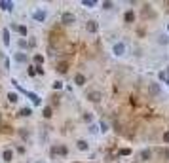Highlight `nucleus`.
Instances as JSON below:
<instances>
[{"instance_id": "16", "label": "nucleus", "mask_w": 169, "mask_h": 163, "mask_svg": "<svg viewBox=\"0 0 169 163\" xmlns=\"http://www.w3.org/2000/svg\"><path fill=\"white\" fill-rule=\"evenodd\" d=\"M150 158H152V152H150L148 148H144V150L141 152V161H148Z\"/></svg>"}, {"instance_id": "33", "label": "nucleus", "mask_w": 169, "mask_h": 163, "mask_svg": "<svg viewBox=\"0 0 169 163\" xmlns=\"http://www.w3.org/2000/svg\"><path fill=\"white\" fill-rule=\"evenodd\" d=\"M165 78H167V72H164V70H162V72H160V80L165 82Z\"/></svg>"}, {"instance_id": "21", "label": "nucleus", "mask_w": 169, "mask_h": 163, "mask_svg": "<svg viewBox=\"0 0 169 163\" xmlns=\"http://www.w3.org/2000/svg\"><path fill=\"white\" fill-rule=\"evenodd\" d=\"M87 131L91 133V135H97V133H99V131H101V129H99V125H95V123H91V125L87 127Z\"/></svg>"}, {"instance_id": "36", "label": "nucleus", "mask_w": 169, "mask_h": 163, "mask_svg": "<svg viewBox=\"0 0 169 163\" xmlns=\"http://www.w3.org/2000/svg\"><path fill=\"white\" fill-rule=\"evenodd\" d=\"M165 84H167V86H169V74H167V78H165Z\"/></svg>"}, {"instance_id": "32", "label": "nucleus", "mask_w": 169, "mask_h": 163, "mask_svg": "<svg viewBox=\"0 0 169 163\" xmlns=\"http://www.w3.org/2000/svg\"><path fill=\"white\" fill-rule=\"evenodd\" d=\"M164 142H165V144H169V131L164 133Z\"/></svg>"}, {"instance_id": "14", "label": "nucleus", "mask_w": 169, "mask_h": 163, "mask_svg": "<svg viewBox=\"0 0 169 163\" xmlns=\"http://www.w3.org/2000/svg\"><path fill=\"white\" fill-rule=\"evenodd\" d=\"M123 19H125V23H133L135 21V12H133V10H127L125 15H123Z\"/></svg>"}, {"instance_id": "2", "label": "nucleus", "mask_w": 169, "mask_h": 163, "mask_svg": "<svg viewBox=\"0 0 169 163\" xmlns=\"http://www.w3.org/2000/svg\"><path fill=\"white\" fill-rule=\"evenodd\" d=\"M61 23H63V25H74V23H76V15H74L72 12H65V14L61 15Z\"/></svg>"}, {"instance_id": "38", "label": "nucleus", "mask_w": 169, "mask_h": 163, "mask_svg": "<svg viewBox=\"0 0 169 163\" xmlns=\"http://www.w3.org/2000/svg\"><path fill=\"white\" fill-rule=\"evenodd\" d=\"M167 31H169V25H167Z\"/></svg>"}, {"instance_id": "24", "label": "nucleus", "mask_w": 169, "mask_h": 163, "mask_svg": "<svg viewBox=\"0 0 169 163\" xmlns=\"http://www.w3.org/2000/svg\"><path fill=\"white\" fill-rule=\"evenodd\" d=\"M99 129H101V133H106V131L110 129V125H108L106 122H101V123H99Z\"/></svg>"}, {"instance_id": "18", "label": "nucleus", "mask_w": 169, "mask_h": 163, "mask_svg": "<svg viewBox=\"0 0 169 163\" xmlns=\"http://www.w3.org/2000/svg\"><path fill=\"white\" fill-rule=\"evenodd\" d=\"M31 114H32V108H27V106H25V108H21V110H19V116H23V118H29Z\"/></svg>"}, {"instance_id": "5", "label": "nucleus", "mask_w": 169, "mask_h": 163, "mask_svg": "<svg viewBox=\"0 0 169 163\" xmlns=\"http://www.w3.org/2000/svg\"><path fill=\"white\" fill-rule=\"evenodd\" d=\"M14 61L15 63H27L29 61V57H27V53H25V51H17V53H14Z\"/></svg>"}, {"instance_id": "27", "label": "nucleus", "mask_w": 169, "mask_h": 163, "mask_svg": "<svg viewBox=\"0 0 169 163\" xmlns=\"http://www.w3.org/2000/svg\"><path fill=\"white\" fill-rule=\"evenodd\" d=\"M17 44H19V48H21V50H25V48H27V40H25V38H19V42H17Z\"/></svg>"}, {"instance_id": "34", "label": "nucleus", "mask_w": 169, "mask_h": 163, "mask_svg": "<svg viewBox=\"0 0 169 163\" xmlns=\"http://www.w3.org/2000/svg\"><path fill=\"white\" fill-rule=\"evenodd\" d=\"M34 70H36V74H44V68L42 67H34Z\"/></svg>"}, {"instance_id": "8", "label": "nucleus", "mask_w": 169, "mask_h": 163, "mask_svg": "<svg viewBox=\"0 0 169 163\" xmlns=\"http://www.w3.org/2000/svg\"><path fill=\"white\" fill-rule=\"evenodd\" d=\"M87 99L91 101V103H99V101L103 99V95H101V91H89V93H87Z\"/></svg>"}, {"instance_id": "4", "label": "nucleus", "mask_w": 169, "mask_h": 163, "mask_svg": "<svg viewBox=\"0 0 169 163\" xmlns=\"http://www.w3.org/2000/svg\"><path fill=\"white\" fill-rule=\"evenodd\" d=\"M148 91H150L152 97H160L162 95V87H160V84H158V82H152L150 86H148Z\"/></svg>"}, {"instance_id": "30", "label": "nucleus", "mask_w": 169, "mask_h": 163, "mask_svg": "<svg viewBox=\"0 0 169 163\" xmlns=\"http://www.w3.org/2000/svg\"><path fill=\"white\" fill-rule=\"evenodd\" d=\"M131 154V150L129 148H123V150H120V156H129Z\"/></svg>"}, {"instance_id": "25", "label": "nucleus", "mask_w": 169, "mask_h": 163, "mask_svg": "<svg viewBox=\"0 0 169 163\" xmlns=\"http://www.w3.org/2000/svg\"><path fill=\"white\" fill-rule=\"evenodd\" d=\"M17 32H19V34H21V36H27V27H25V25H19V29H17Z\"/></svg>"}, {"instance_id": "26", "label": "nucleus", "mask_w": 169, "mask_h": 163, "mask_svg": "<svg viewBox=\"0 0 169 163\" xmlns=\"http://www.w3.org/2000/svg\"><path fill=\"white\" fill-rule=\"evenodd\" d=\"M51 87H53L55 91H57V89H63V82H61V80H55V82H53V86H51Z\"/></svg>"}, {"instance_id": "17", "label": "nucleus", "mask_w": 169, "mask_h": 163, "mask_svg": "<svg viewBox=\"0 0 169 163\" xmlns=\"http://www.w3.org/2000/svg\"><path fill=\"white\" fill-rule=\"evenodd\" d=\"M42 116H44V118H51V116H53V110H51V106H44V110H42Z\"/></svg>"}, {"instance_id": "15", "label": "nucleus", "mask_w": 169, "mask_h": 163, "mask_svg": "<svg viewBox=\"0 0 169 163\" xmlns=\"http://www.w3.org/2000/svg\"><path fill=\"white\" fill-rule=\"evenodd\" d=\"M27 97H29V99L32 101V104H36V106H38V104L42 103V101H40V97H38L36 93H31V91H27Z\"/></svg>"}, {"instance_id": "11", "label": "nucleus", "mask_w": 169, "mask_h": 163, "mask_svg": "<svg viewBox=\"0 0 169 163\" xmlns=\"http://www.w3.org/2000/svg\"><path fill=\"white\" fill-rule=\"evenodd\" d=\"M74 84H76V86H80V87L86 86V76H84L82 72H78L76 76H74Z\"/></svg>"}, {"instance_id": "23", "label": "nucleus", "mask_w": 169, "mask_h": 163, "mask_svg": "<svg viewBox=\"0 0 169 163\" xmlns=\"http://www.w3.org/2000/svg\"><path fill=\"white\" fill-rule=\"evenodd\" d=\"M34 63H36V67H42V63H44V57H42L40 53L34 55Z\"/></svg>"}, {"instance_id": "37", "label": "nucleus", "mask_w": 169, "mask_h": 163, "mask_svg": "<svg viewBox=\"0 0 169 163\" xmlns=\"http://www.w3.org/2000/svg\"><path fill=\"white\" fill-rule=\"evenodd\" d=\"M36 163H46V161H36Z\"/></svg>"}, {"instance_id": "31", "label": "nucleus", "mask_w": 169, "mask_h": 163, "mask_svg": "<svg viewBox=\"0 0 169 163\" xmlns=\"http://www.w3.org/2000/svg\"><path fill=\"white\" fill-rule=\"evenodd\" d=\"M84 120H86V122H89V125H91V120H93V116H91V114H84Z\"/></svg>"}, {"instance_id": "6", "label": "nucleus", "mask_w": 169, "mask_h": 163, "mask_svg": "<svg viewBox=\"0 0 169 163\" xmlns=\"http://www.w3.org/2000/svg\"><path fill=\"white\" fill-rule=\"evenodd\" d=\"M51 154L53 156H67L69 150H67V146H53V148H51Z\"/></svg>"}, {"instance_id": "7", "label": "nucleus", "mask_w": 169, "mask_h": 163, "mask_svg": "<svg viewBox=\"0 0 169 163\" xmlns=\"http://www.w3.org/2000/svg\"><path fill=\"white\" fill-rule=\"evenodd\" d=\"M0 8L4 10V12H12V10L15 8V4L12 0H0Z\"/></svg>"}, {"instance_id": "12", "label": "nucleus", "mask_w": 169, "mask_h": 163, "mask_svg": "<svg viewBox=\"0 0 169 163\" xmlns=\"http://www.w3.org/2000/svg\"><path fill=\"white\" fill-rule=\"evenodd\" d=\"M76 148L82 150V152H87V150H89V144H87V141H82V139H80V141H76Z\"/></svg>"}, {"instance_id": "9", "label": "nucleus", "mask_w": 169, "mask_h": 163, "mask_svg": "<svg viewBox=\"0 0 169 163\" xmlns=\"http://www.w3.org/2000/svg\"><path fill=\"white\" fill-rule=\"evenodd\" d=\"M2 159H4L6 163H10L12 159H14V150H10V148H6L4 152H2Z\"/></svg>"}, {"instance_id": "19", "label": "nucleus", "mask_w": 169, "mask_h": 163, "mask_svg": "<svg viewBox=\"0 0 169 163\" xmlns=\"http://www.w3.org/2000/svg\"><path fill=\"white\" fill-rule=\"evenodd\" d=\"M82 6H86V8H95L97 0H82Z\"/></svg>"}, {"instance_id": "13", "label": "nucleus", "mask_w": 169, "mask_h": 163, "mask_svg": "<svg viewBox=\"0 0 169 163\" xmlns=\"http://www.w3.org/2000/svg\"><path fill=\"white\" fill-rule=\"evenodd\" d=\"M2 44H4L6 48L10 46V29H4V31H2Z\"/></svg>"}, {"instance_id": "35", "label": "nucleus", "mask_w": 169, "mask_h": 163, "mask_svg": "<svg viewBox=\"0 0 169 163\" xmlns=\"http://www.w3.org/2000/svg\"><path fill=\"white\" fill-rule=\"evenodd\" d=\"M34 74H36V70H34V67H31L29 68V76H34Z\"/></svg>"}, {"instance_id": "28", "label": "nucleus", "mask_w": 169, "mask_h": 163, "mask_svg": "<svg viewBox=\"0 0 169 163\" xmlns=\"http://www.w3.org/2000/svg\"><path fill=\"white\" fill-rule=\"evenodd\" d=\"M112 6H114V4H112L110 0H108V2H106V0L103 2V10H112Z\"/></svg>"}, {"instance_id": "3", "label": "nucleus", "mask_w": 169, "mask_h": 163, "mask_svg": "<svg viewBox=\"0 0 169 163\" xmlns=\"http://www.w3.org/2000/svg\"><path fill=\"white\" fill-rule=\"evenodd\" d=\"M112 53H114L116 57L125 55V44H123V42H116V44L112 46Z\"/></svg>"}, {"instance_id": "10", "label": "nucleus", "mask_w": 169, "mask_h": 163, "mask_svg": "<svg viewBox=\"0 0 169 163\" xmlns=\"http://www.w3.org/2000/svg\"><path fill=\"white\" fill-rule=\"evenodd\" d=\"M86 29H87V32H91V34H95V32L99 31V25H97V21H87Z\"/></svg>"}, {"instance_id": "22", "label": "nucleus", "mask_w": 169, "mask_h": 163, "mask_svg": "<svg viewBox=\"0 0 169 163\" xmlns=\"http://www.w3.org/2000/svg\"><path fill=\"white\" fill-rule=\"evenodd\" d=\"M8 101H10V103H17V101H19V95L10 91V93H8Z\"/></svg>"}, {"instance_id": "1", "label": "nucleus", "mask_w": 169, "mask_h": 163, "mask_svg": "<svg viewBox=\"0 0 169 163\" xmlns=\"http://www.w3.org/2000/svg\"><path fill=\"white\" fill-rule=\"evenodd\" d=\"M48 17V12L46 10H42V8H36V10H32V19L38 23H44Z\"/></svg>"}, {"instance_id": "29", "label": "nucleus", "mask_w": 169, "mask_h": 163, "mask_svg": "<svg viewBox=\"0 0 169 163\" xmlns=\"http://www.w3.org/2000/svg\"><path fill=\"white\" fill-rule=\"evenodd\" d=\"M158 42H160V44H169V36L162 34V36H160V40H158Z\"/></svg>"}, {"instance_id": "20", "label": "nucleus", "mask_w": 169, "mask_h": 163, "mask_svg": "<svg viewBox=\"0 0 169 163\" xmlns=\"http://www.w3.org/2000/svg\"><path fill=\"white\" fill-rule=\"evenodd\" d=\"M67 70H69V65H67V63H59V65H57V72L65 74Z\"/></svg>"}]
</instances>
